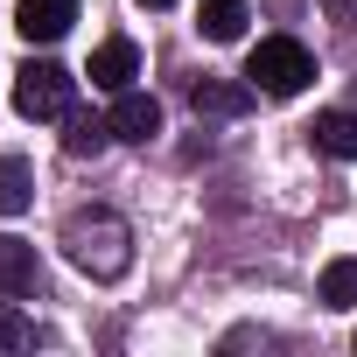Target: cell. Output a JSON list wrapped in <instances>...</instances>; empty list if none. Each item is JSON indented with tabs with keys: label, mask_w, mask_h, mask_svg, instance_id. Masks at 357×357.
<instances>
[{
	"label": "cell",
	"mask_w": 357,
	"mask_h": 357,
	"mask_svg": "<svg viewBox=\"0 0 357 357\" xmlns=\"http://www.w3.org/2000/svg\"><path fill=\"white\" fill-rule=\"evenodd\" d=\"M308 77H315V56H308L294 36H266V43L245 56V84L266 91V98H294V91H308Z\"/></svg>",
	"instance_id": "7a4b0ae2"
},
{
	"label": "cell",
	"mask_w": 357,
	"mask_h": 357,
	"mask_svg": "<svg viewBox=\"0 0 357 357\" xmlns=\"http://www.w3.org/2000/svg\"><path fill=\"white\" fill-rule=\"evenodd\" d=\"M252 84H231V77H204V84H190V105H197V119H245L252 112Z\"/></svg>",
	"instance_id": "8992f818"
},
{
	"label": "cell",
	"mask_w": 357,
	"mask_h": 357,
	"mask_svg": "<svg viewBox=\"0 0 357 357\" xmlns=\"http://www.w3.org/2000/svg\"><path fill=\"white\" fill-rule=\"evenodd\" d=\"M63 147L77 154V161H91V154H105V140H112V119H98V112H63Z\"/></svg>",
	"instance_id": "7c38bea8"
},
{
	"label": "cell",
	"mask_w": 357,
	"mask_h": 357,
	"mask_svg": "<svg viewBox=\"0 0 357 357\" xmlns=\"http://www.w3.org/2000/svg\"><path fill=\"white\" fill-rule=\"evenodd\" d=\"M36 204V168L22 154H0V218H22Z\"/></svg>",
	"instance_id": "8fae6325"
},
{
	"label": "cell",
	"mask_w": 357,
	"mask_h": 357,
	"mask_svg": "<svg viewBox=\"0 0 357 357\" xmlns=\"http://www.w3.org/2000/svg\"><path fill=\"white\" fill-rule=\"evenodd\" d=\"M0 343H8V350H22V343H36V329H29L22 315H0Z\"/></svg>",
	"instance_id": "5bb4252c"
},
{
	"label": "cell",
	"mask_w": 357,
	"mask_h": 357,
	"mask_svg": "<svg viewBox=\"0 0 357 357\" xmlns=\"http://www.w3.org/2000/svg\"><path fill=\"white\" fill-rule=\"evenodd\" d=\"M63 252H70V266L84 273V280H126V266H133V225L119 218V211H105V204H91V211H70L63 218Z\"/></svg>",
	"instance_id": "6da1fadb"
},
{
	"label": "cell",
	"mask_w": 357,
	"mask_h": 357,
	"mask_svg": "<svg viewBox=\"0 0 357 357\" xmlns=\"http://www.w3.org/2000/svg\"><path fill=\"white\" fill-rule=\"evenodd\" d=\"M77 22V0H15V29L22 43H63Z\"/></svg>",
	"instance_id": "5b68a950"
},
{
	"label": "cell",
	"mask_w": 357,
	"mask_h": 357,
	"mask_svg": "<svg viewBox=\"0 0 357 357\" xmlns=\"http://www.w3.org/2000/svg\"><path fill=\"white\" fill-rule=\"evenodd\" d=\"M161 133V105L147 98V91H119V105H112V140H154Z\"/></svg>",
	"instance_id": "ba28073f"
},
{
	"label": "cell",
	"mask_w": 357,
	"mask_h": 357,
	"mask_svg": "<svg viewBox=\"0 0 357 357\" xmlns=\"http://www.w3.org/2000/svg\"><path fill=\"white\" fill-rule=\"evenodd\" d=\"M140 8H175V0H140Z\"/></svg>",
	"instance_id": "9a60e30c"
},
{
	"label": "cell",
	"mask_w": 357,
	"mask_h": 357,
	"mask_svg": "<svg viewBox=\"0 0 357 357\" xmlns=\"http://www.w3.org/2000/svg\"><path fill=\"white\" fill-rule=\"evenodd\" d=\"M0 294H8V301H36L43 294V259L15 231H0Z\"/></svg>",
	"instance_id": "277c9868"
},
{
	"label": "cell",
	"mask_w": 357,
	"mask_h": 357,
	"mask_svg": "<svg viewBox=\"0 0 357 357\" xmlns=\"http://www.w3.org/2000/svg\"><path fill=\"white\" fill-rule=\"evenodd\" d=\"M245 22H252V0H204V8H197L204 43H238V36H245Z\"/></svg>",
	"instance_id": "30bf717a"
},
{
	"label": "cell",
	"mask_w": 357,
	"mask_h": 357,
	"mask_svg": "<svg viewBox=\"0 0 357 357\" xmlns=\"http://www.w3.org/2000/svg\"><path fill=\"white\" fill-rule=\"evenodd\" d=\"M98 91H126L133 77H140V50L126 43V36H112V43H98L91 50V70H84Z\"/></svg>",
	"instance_id": "52a82bcc"
},
{
	"label": "cell",
	"mask_w": 357,
	"mask_h": 357,
	"mask_svg": "<svg viewBox=\"0 0 357 357\" xmlns=\"http://www.w3.org/2000/svg\"><path fill=\"white\" fill-rule=\"evenodd\" d=\"M308 140H315V154H329V161H357V112H315Z\"/></svg>",
	"instance_id": "9c48e42d"
},
{
	"label": "cell",
	"mask_w": 357,
	"mask_h": 357,
	"mask_svg": "<svg viewBox=\"0 0 357 357\" xmlns=\"http://www.w3.org/2000/svg\"><path fill=\"white\" fill-rule=\"evenodd\" d=\"M70 98H77V77L63 70V63H22L15 70V112L22 119H63L70 112Z\"/></svg>",
	"instance_id": "3957f363"
},
{
	"label": "cell",
	"mask_w": 357,
	"mask_h": 357,
	"mask_svg": "<svg viewBox=\"0 0 357 357\" xmlns=\"http://www.w3.org/2000/svg\"><path fill=\"white\" fill-rule=\"evenodd\" d=\"M329 308H357V259H329L322 266V287H315Z\"/></svg>",
	"instance_id": "4fadbf2b"
}]
</instances>
